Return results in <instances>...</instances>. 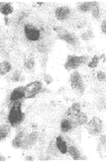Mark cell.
Segmentation results:
<instances>
[{
	"instance_id": "6da1fadb",
	"label": "cell",
	"mask_w": 106,
	"mask_h": 164,
	"mask_svg": "<svg viewBox=\"0 0 106 164\" xmlns=\"http://www.w3.org/2000/svg\"><path fill=\"white\" fill-rule=\"evenodd\" d=\"M24 120V114L21 113V103L20 101H15L9 114V123L12 127L19 125Z\"/></svg>"
},
{
	"instance_id": "7a4b0ae2",
	"label": "cell",
	"mask_w": 106,
	"mask_h": 164,
	"mask_svg": "<svg viewBox=\"0 0 106 164\" xmlns=\"http://www.w3.org/2000/svg\"><path fill=\"white\" fill-rule=\"evenodd\" d=\"M42 87V82L39 81H35L31 82V83L27 84L24 87V97L25 98H31L35 96L39 91H41Z\"/></svg>"
},
{
	"instance_id": "3957f363",
	"label": "cell",
	"mask_w": 106,
	"mask_h": 164,
	"mask_svg": "<svg viewBox=\"0 0 106 164\" xmlns=\"http://www.w3.org/2000/svg\"><path fill=\"white\" fill-rule=\"evenodd\" d=\"M87 60V57H77V56H69L68 61L66 62L65 68L67 70H72L80 66L81 64L85 63Z\"/></svg>"
},
{
	"instance_id": "277c9868",
	"label": "cell",
	"mask_w": 106,
	"mask_h": 164,
	"mask_svg": "<svg viewBox=\"0 0 106 164\" xmlns=\"http://www.w3.org/2000/svg\"><path fill=\"white\" fill-rule=\"evenodd\" d=\"M71 85L79 93H83V91H84V85H83V80L78 72H74L71 75Z\"/></svg>"
},
{
	"instance_id": "5b68a950",
	"label": "cell",
	"mask_w": 106,
	"mask_h": 164,
	"mask_svg": "<svg viewBox=\"0 0 106 164\" xmlns=\"http://www.w3.org/2000/svg\"><path fill=\"white\" fill-rule=\"evenodd\" d=\"M87 129L89 131V133L92 134V135H96V134L100 133L101 130H102L101 120L98 119V117H93V119L88 123Z\"/></svg>"
},
{
	"instance_id": "8992f818",
	"label": "cell",
	"mask_w": 106,
	"mask_h": 164,
	"mask_svg": "<svg viewBox=\"0 0 106 164\" xmlns=\"http://www.w3.org/2000/svg\"><path fill=\"white\" fill-rule=\"evenodd\" d=\"M24 32L26 38L29 41H38L39 39V31L36 29L35 27H32L31 24H25L24 25Z\"/></svg>"
},
{
	"instance_id": "52a82bcc",
	"label": "cell",
	"mask_w": 106,
	"mask_h": 164,
	"mask_svg": "<svg viewBox=\"0 0 106 164\" xmlns=\"http://www.w3.org/2000/svg\"><path fill=\"white\" fill-rule=\"evenodd\" d=\"M24 97V87H18L16 89L13 90V92L10 95V100L11 101H17L21 98Z\"/></svg>"
},
{
	"instance_id": "ba28073f",
	"label": "cell",
	"mask_w": 106,
	"mask_h": 164,
	"mask_svg": "<svg viewBox=\"0 0 106 164\" xmlns=\"http://www.w3.org/2000/svg\"><path fill=\"white\" fill-rule=\"evenodd\" d=\"M70 14V9L68 7H59L56 10V16L60 20H64Z\"/></svg>"
},
{
	"instance_id": "9c48e42d",
	"label": "cell",
	"mask_w": 106,
	"mask_h": 164,
	"mask_svg": "<svg viewBox=\"0 0 106 164\" xmlns=\"http://www.w3.org/2000/svg\"><path fill=\"white\" fill-rule=\"evenodd\" d=\"M36 139V134L35 133H32L27 138L24 137V139H22V144H21V148H28L29 146H31L32 144L35 143V141Z\"/></svg>"
},
{
	"instance_id": "30bf717a",
	"label": "cell",
	"mask_w": 106,
	"mask_h": 164,
	"mask_svg": "<svg viewBox=\"0 0 106 164\" xmlns=\"http://www.w3.org/2000/svg\"><path fill=\"white\" fill-rule=\"evenodd\" d=\"M81 113V109H80V104L79 103H74L73 106L69 109L68 110V116L71 117L72 120H74L76 117L78 116L79 114Z\"/></svg>"
},
{
	"instance_id": "8fae6325",
	"label": "cell",
	"mask_w": 106,
	"mask_h": 164,
	"mask_svg": "<svg viewBox=\"0 0 106 164\" xmlns=\"http://www.w3.org/2000/svg\"><path fill=\"white\" fill-rule=\"evenodd\" d=\"M56 144H57V147L58 149L61 151V153L63 154H66L68 151V148H67V143L65 142L64 140H63L62 137H58L57 138V141H56Z\"/></svg>"
},
{
	"instance_id": "7c38bea8",
	"label": "cell",
	"mask_w": 106,
	"mask_h": 164,
	"mask_svg": "<svg viewBox=\"0 0 106 164\" xmlns=\"http://www.w3.org/2000/svg\"><path fill=\"white\" fill-rule=\"evenodd\" d=\"M74 127H75V125H73V122H71V121H69V120H63L61 123V130L64 133L69 132V131Z\"/></svg>"
},
{
	"instance_id": "4fadbf2b",
	"label": "cell",
	"mask_w": 106,
	"mask_h": 164,
	"mask_svg": "<svg viewBox=\"0 0 106 164\" xmlns=\"http://www.w3.org/2000/svg\"><path fill=\"white\" fill-rule=\"evenodd\" d=\"M11 69V65L9 62H1L0 63V75H4L6 73H8Z\"/></svg>"
},
{
	"instance_id": "5bb4252c",
	"label": "cell",
	"mask_w": 106,
	"mask_h": 164,
	"mask_svg": "<svg viewBox=\"0 0 106 164\" xmlns=\"http://www.w3.org/2000/svg\"><path fill=\"white\" fill-rule=\"evenodd\" d=\"M60 39H62V40H64L65 42L69 43V44H73V45L76 44V39L73 37L72 35H70V34H63V35H60Z\"/></svg>"
},
{
	"instance_id": "9a60e30c",
	"label": "cell",
	"mask_w": 106,
	"mask_h": 164,
	"mask_svg": "<svg viewBox=\"0 0 106 164\" xmlns=\"http://www.w3.org/2000/svg\"><path fill=\"white\" fill-rule=\"evenodd\" d=\"M73 121L76 123V125H83V124L87 123V117H86L85 114L81 111V113L79 114Z\"/></svg>"
},
{
	"instance_id": "2e32d148",
	"label": "cell",
	"mask_w": 106,
	"mask_h": 164,
	"mask_svg": "<svg viewBox=\"0 0 106 164\" xmlns=\"http://www.w3.org/2000/svg\"><path fill=\"white\" fill-rule=\"evenodd\" d=\"M22 139H24V133L20 132L17 136L15 137L14 141H13V146H14L15 148H21Z\"/></svg>"
},
{
	"instance_id": "e0dca14e",
	"label": "cell",
	"mask_w": 106,
	"mask_h": 164,
	"mask_svg": "<svg viewBox=\"0 0 106 164\" xmlns=\"http://www.w3.org/2000/svg\"><path fill=\"white\" fill-rule=\"evenodd\" d=\"M68 150H69V153L71 154V156L75 160H79V159H80V153H79V151L77 150V148H76L75 146H70Z\"/></svg>"
},
{
	"instance_id": "ac0fdd59",
	"label": "cell",
	"mask_w": 106,
	"mask_h": 164,
	"mask_svg": "<svg viewBox=\"0 0 106 164\" xmlns=\"http://www.w3.org/2000/svg\"><path fill=\"white\" fill-rule=\"evenodd\" d=\"M8 134H9V127L7 126L0 127V141H3L4 139H6Z\"/></svg>"
},
{
	"instance_id": "d6986e66",
	"label": "cell",
	"mask_w": 106,
	"mask_h": 164,
	"mask_svg": "<svg viewBox=\"0 0 106 164\" xmlns=\"http://www.w3.org/2000/svg\"><path fill=\"white\" fill-rule=\"evenodd\" d=\"M0 11H1V13H3L4 15H8L13 11V7L10 4H3L1 6V8H0Z\"/></svg>"
},
{
	"instance_id": "ffe728a7",
	"label": "cell",
	"mask_w": 106,
	"mask_h": 164,
	"mask_svg": "<svg viewBox=\"0 0 106 164\" xmlns=\"http://www.w3.org/2000/svg\"><path fill=\"white\" fill-rule=\"evenodd\" d=\"M91 11H92V14L95 18H98L99 17V14H100V12H99V6L96 2H92V6H91Z\"/></svg>"
},
{
	"instance_id": "44dd1931",
	"label": "cell",
	"mask_w": 106,
	"mask_h": 164,
	"mask_svg": "<svg viewBox=\"0 0 106 164\" xmlns=\"http://www.w3.org/2000/svg\"><path fill=\"white\" fill-rule=\"evenodd\" d=\"M91 6H92V2H86L79 6V9L83 12H86L88 10H91Z\"/></svg>"
},
{
	"instance_id": "7402d4cb",
	"label": "cell",
	"mask_w": 106,
	"mask_h": 164,
	"mask_svg": "<svg viewBox=\"0 0 106 164\" xmlns=\"http://www.w3.org/2000/svg\"><path fill=\"white\" fill-rule=\"evenodd\" d=\"M99 59H100V58L97 57V56H94L93 59H92V61L89 62L88 66L90 67V68H95L98 65V63H99Z\"/></svg>"
},
{
	"instance_id": "603a6c76",
	"label": "cell",
	"mask_w": 106,
	"mask_h": 164,
	"mask_svg": "<svg viewBox=\"0 0 106 164\" xmlns=\"http://www.w3.org/2000/svg\"><path fill=\"white\" fill-rule=\"evenodd\" d=\"M34 66H35V62L32 59H28V60L25 62V67L27 69H32Z\"/></svg>"
},
{
	"instance_id": "cb8c5ba5",
	"label": "cell",
	"mask_w": 106,
	"mask_h": 164,
	"mask_svg": "<svg viewBox=\"0 0 106 164\" xmlns=\"http://www.w3.org/2000/svg\"><path fill=\"white\" fill-rule=\"evenodd\" d=\"M97 79L99 81H104L105 80V73H103V72H98V73H97Z\"/></svg>"
},
{
	"instance_id": "d4e9b609",
	"label": "cell",
	"mask_w": 106,
	"mask_h": 164,
	"mask_svg": "<svg viewBox=\"0 0 106 164\" xmlns=\"http://www.w3.org/2000/svg\"><path fill=\"white\" fill-rule=\"evenodd\" d=\"M19 79H20V74H19L18 72H15L12 76V80L14 82H17V81H19Z\"/></svg>"
},
{
	"instance_id": "484cf974",
	"label": "cell",
	"mask_w": 106,
	"mask_h": 164,
	"mask_svg": "<svg viewBox=\"0 0 106 164\" xmlns=\"http://www.w3.org/2000/svg\"><path fill=\"white\" fill-rule=\"evenodd\" d=\"M45 81L47 82L48 84H51L52 82H53V78L49 76V75L47 74V75H45Z\"/></svg>"
},
{
	"instance_id": "4316f807",
	"label": "cell",
	"mask_w": 106,
	"mask_h": 164,
	"mask_svg": "<svg viewBox=\"0 0 106 164\" xmlns=\"http://www.w3.org/2000/svg\"><path fill=\"white\" fill-rule=\"evenodd\" d=\"M101 28H102V32H103L104 34H106V19H104V20L102 21Z\"/></svg>"
},
{
	"instance_id": "83f0119b",
	"label": "cell",
	"mask_w": 106,
	"mask_h": 164,
	"mask_svg": "<svg viewBox=\"0 0 106 164\" xmlns=\"http://www.w3.org/2000/svg\"><path fill=\"white\" fill-rule=\"evenodd\" d=\"M100 139H101V143L103 144V145H105V139H106L105 136H102V137L100 138Z\"/></svg>"
},
{
	"instance_id": "f1b7e54d",
	"label": "cell",
	"mask_w": 106,
	"mask_h": 164,
	"mask_svg": "<svg viewBox=\"0 0 106 164\" xmlns=\"http://www.w3.org/2000/svg\"><path fill=\"white\" fill-rule=\"evenodd\" d=\"M0 160H1V161H4L5 158H4V157H0Z\"/></svg>"
},
{
	"instance_id": "f546056e",
	"label": "cell",
	"mask_w": 106,
	"mask_h": 164,
	"mask_svg": "<svg viewBox=\"0 0 106 164\" xmlns=\"http://www.w3.org/2000/svg\"><path fill=\"white\" fill-rule=\"evenodd\" d=\"M26 159H27V160H32L31 157H27V158H26Z\"/></svg>"
}]
</instances>
